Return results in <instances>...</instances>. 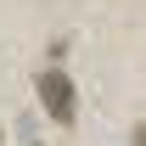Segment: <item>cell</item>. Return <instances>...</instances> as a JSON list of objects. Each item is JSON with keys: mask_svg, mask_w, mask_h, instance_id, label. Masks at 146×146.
<instances>
[{"mask_svg": "<svg viewBox=\"0 0 146 146\" xmlns=\"http://www.w3.org/2000/svg\"><path fill=\"white\" fill-rule=\"evenodd\" d=\"M39 96H45V107H51L56 124H73V84L62 73H39Z\"/></svg>", "mask_w": 146, "mask_h": 146, "instance_id": "1", "label": "cell"}, {"mask_svg": "<svg viewBox=\"0 0 146 146\" xmlns=\"http://www.w3.org/2000/svg\"><path fill=\"white\" fill-rule=\"evenodd\" d=\"M135 146H146V124H141V129H135Z\"/></svg>", "mask_w": 146, "mask_h": 146, "instance_id": "2", "label": "cell"}]
</instances>
